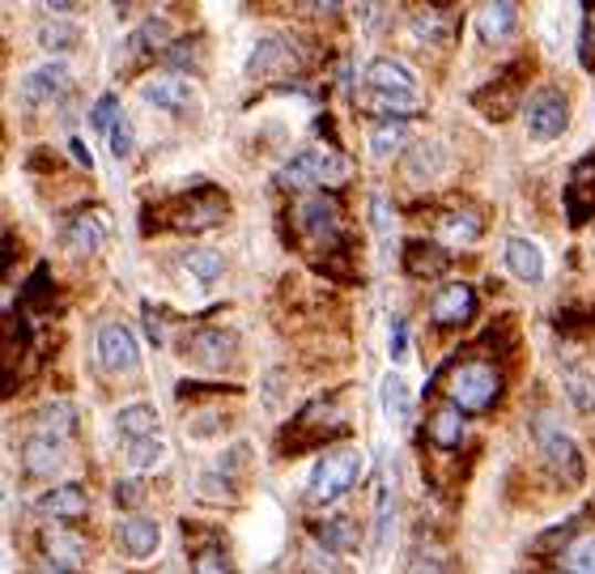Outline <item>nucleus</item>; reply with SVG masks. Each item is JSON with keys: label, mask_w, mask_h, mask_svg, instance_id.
Listing matches in <instances>:
<instances>
[{"label": "nucleus", "mask_w": 595, "mask_h": 574, "mask_svg": "<svg viewBox=\"0 0 595 574\" xmlns=\"http://www.w3.org/2000/svg\"><path fill=\"white\" fill-rule=\"evenodd\" d=\"M281 188H332V184H345L349 179V158L341 149H327V145H311L294 154L290 163L281 166Z\"/></svg>", "instance_id": "3"}, {"label": "nucleus", "mask_w": 595, "mask_h": 574, "mask_svg": "<svg viewBox=\"0 0 595 574\" xmlns=\"http://www.w3.org/2000/svg\"><path fill=\"white\" fill-rule=\"evenodd\" d=\"M566 396L578 413H595V375L587 366H566Z\"/></svg>", "instance_id": "32"}, {"label": "nucleus", "mask_w": 595, "mask_h": 574, "mask_svg": "<svg viewBox=\"0 0 595 574\" xmlns=\"http://www.w3.org/2000/svg\"><path fill=\"white\" fill-rule=\"evenodd\" d=\"M179 269H184V273H188L196 285H213L217 276L226 273V260L217 255L213 247H191V251H184Z\"/></svg>", "instance_id": "27"}, {"label": "nucleus", "mask_w": 595, "mask_h": 574, "mask_svg": "<svg viewBox=\"0 0 595 574\" xmlns=\"http://www.w3.org/2000/svg\"><path fill=\"white\" fill-rule=\"evenodd\" d=\"M486 234V213L477 205H456L438 218V239L442 243H477Z\"/></svg>", "instance_id": "20"}, {"label": "nucleus", "mask_w": 595, "mask_h": 574, "mask_svg": "<svg viewBox=\"0 0 595 574\" xmlns=\"http://www.w3.org/2000/svg\"><path fill=\"white\" fill-rule=\"evenodd\" d=\"M405 336H408V328H405V320H396V324H392V357H396V362H400V357H405Z\"/></svg>", "instance_id": "45"}, {"label": "nucleus", "mask_w": 595, "mask_h": 574, "mask_svg": "<svg viewBox=\"0 0 595 574\" xmlns=\"http://www.w3.org/2000/svg\"><path fill=\"white\" fill-rule=\"evenodd\" d=\"M166 460V438L163 435H149V438H136L128 442V465L133 468H154Z\"/></svg>", "instance_id": "37"}, {"label": "nucleus", "mask_w": 595, "mask_h": 574, "mask_svg": "<svg viewBox=\"0 0 595 574\" xmlns=\"http://www.w3.org/2000/svg\"><path fill=\"white\" fill-rule=\"evenodd\" d=\"M115 430L128 438V442L158 435V413L149 409V405H124V409L115 413Z\"/></svg>", "instance_id": "28"}, {"label": "nucleus", "mask_w": 595, "mask_h": 574, "mask_svg": "<svg viewBox=\"0 0 595 574\" xmlns=\"http://www.w3.org/2000/svg\"><path fill=\"white\" fill-rule=\"evenodd\" d=\"M502 396V371L486 357H468L447 375V400L460 413H486Z\"/></svg>", "instance_id": "1"}, {"label": "nucleus", "mask_w": 595, "mask_h": 574, "mask_svg": "<svg viewBox=\"0 0 595 574\" xmlns=\"http://www.w3.org/2000/svg\"><path fill=\"white\" fill-rule=\"evenodd\" d=\"M523 115H528V133H532V137L553 140V137H562V133H566L570 103H566V94H562L557 85H541V90L528 98Z\"/></svg>", "instance_id": "8"}, {"label": "nucleus", "mask_w": 595, "mask_h": 574, "mask_svg": "<svg viewBox=\"0 0 595 574\" xmlns=\"http://www.w3.org/2000/svg\"><path fill=\"white\" fill-rule=\"evenodd\" d=\"M133 124H128V115H119L115 119V128H111V154L124 163V158H133Z\"/></svg>", "instance_id": "42"}, {"label": "nucleus", "mask_w": 595, "mask_h": 574, "mask_svg": "<svg viewBox=\"0 0 595 574\" xmlns=\"http://www.w3.org/2000/svg\"><path fill=\"white\" fill-rule=\"evenodd\" d=\"M140 98H145V107L179 115V111H188L196 103V85L188 77H179V73H154V77L140 82Z\"/></svg>", "instance_id": "10"}, {"label": "nucleus", "mask_w": 595, "mask_h": 574, "mask_svg": "<svg viewBox=\"0 0 595 574\" xmlns=\"http://www.w3.org/2000/svg\"><path fill=\"white\" fill-rule=\"evenodd\" d=\"M383 413H387V421H396V426H408L413 421V392H408V383L400 375H387L383 379Z\"/></svg>", "instance_id": "30"}, {"label": "nucleus", "mask_w": 595, "mask_h": 574, "mask_svg": "<svg viewBox=\"0 0 595 574\" xmlns=\"http://www.w3.org/2000/svg\"><path fill=\"white\" fill-rule=\"evenodd\" d=\"M136 498H140V490H136L133 481H128V486H124V481L115 486V502H136Z\"/></svg>", "instance_id": "46"}, {"label": "nucleus", "mask_w": 595, "mask_h": 574, "mask_svg": "<svg viewBox=\"0 0 595 574\" xmlns=\"http://www.w3.org/2000/svg\"><path fill=\"white\" fill-rule=\"evenodd\" d=\"M362 481V456L353 451V447H336V451H327L320 456V465L311 472V502H336V498H345Z\"/></svg>", "instance_id": "6"}, {"label": "nucleus", "mask_w": 595, "mask_h": 574, "mask_svg": "<svg viewBox=\"0 0 595 574\" xmlns=\"http://www.w3.org/2000/svg\"><path fill=\"white\" fill-rule=\"evenodd\" d=\"M566 571L574 574H595V536H578L574 545L566 549Z\"/></svg>", "instance_id": "38"}, {"label": "nucleus", "mask_w": 595, "mask_h": 574, "mask_svg": "<svg viewBox=\"0 0 595 574\" xmlns=\"http://www.w3.org/2000/svg\"><path fill=\"white\" fill-rule=\"evenodd\" d=\"M349 430V421L341 417V413L332 409V405H311V409L298 413V421L290 426V435H294V451L302 447H311V442H327V438H341Z\"/></svg>", "instance_id": "11"}, {"label": "nucleus", "mask_w": 595, "mask_h": 574, "mask_svg": "<svg viewBox=\"0 0 595 574\" xmlns=\"http://www.w3.org/2000/svg\"><path fill=\"white\" fill-rule=\"evenodd\" d=\"M408 574H456V566H451V557L442 549L417 545L413 557H408Z\"/></svg>", "instance_id": "36"}, {"label": "nucleus", "mask_w": 595, "mask_h": 574, "mask_svg": "<svg viewBox=\"0 0 595 574\" xmlns=\"http://www.w3.org/2000/svg\"><path fill=\"white\" fill-rule=\"evenodd\" d=\"M392 541V477H383V493H379V549H387Z\"/></svg>", "instance_id": "43"}, {"label": "nucleus", "mask_w": 595, "mask_h": 574, "mask_svg": "<svg viewBox=\"0 0 595 574\" xmlns=\"http://www.w3.org/2000/svg\"><path fill=\"white\" fill-rule=\"evenodd\" d=\"M69 90H73V73H69V64H60V60L39 64V69H30L27 77H22V98H27V103H39V107L60 103Z\"/></svg>", "instance_id": "12"}, {"label": "nucleus", "mask_w": 595, "mask_h": 574, "mask_svg": "<svg viewBox=\"0 0 595 574\" xmlns=\"http://www.w3.org/2000/svg\"><path fill=\"white\" fill-rule=\"evenodd\" d=\"M566 209H570V221H574V226H583V221L595 213V154H587L583 163H574V170H570Z\"/></svg>", "instance_id": "16"}, {"label": "nucleus", "mask_w": 595, "mask_h": 574, "mask_svg": "<svg viewBox=\"0 0 595 574\" xmlns=\"http://www.w3.org/2000/svg\"><path fill=\"white\" fill-rule=\"evenodd\" d=\"M430 438H434V447H447V451L463 442V413L456 409L451 400L430 417Z\"/></svg>", "instance_id": "31"}, {"label": "nucleus", "mask_w": 595, "mask_h": 574, "mask_svg": "<svg viewBox=\"0 0 595 574\" xmlns=\"http://www.w3.org/2000/svg\"><path fill=\"white\" fill-rule=\"evenodd\" d=\"M166 43H170V27L163 18H145L128 39V60H149V55L163 52Z\"/></svg>", "instance_id": "26"}, {"label": "nucleus", "mask_w": 595, "mask_h": 574, "mask_svg": "<svg viewBox=\"0 0 595 574\" xmlns=\"http://www.w3.org/2000/svg\"><path fill=\"white\" fill-rule=\"evenodd\" d=\"M315 536H320V545L324 549H336V553H353L357 549V520L345 515V511H336V515H327V520L315 523Z\"/></svg>", "instance_id": "24"}, {"label": "nucleus", "mask_w": 595, "mask_h": 574, "mask_svg": "<svg viewBox=\"0 0 595 574\" xmlns=\"http://www.w3.org/2000/svg\"><path fill=\"white\" fill-rule=\"evenodd\" d=\"M451 269V251L430 239H408L405 243V273L426 281V276H442Z\"/></svg>", "instance_id": "19"}, {"label": "nucleus", "mask_w": 595, "mask_h": 574, "mask_svg": "<svg viewBox=\"0 0 595 574\" xmlns=\"http://www.w3.org/2000/svg\"><path fill=\"white\" fill-rule=\"evenodd\" d=\"M39 43H43L48 52H69V48L77 43V27H73V22H48V27L39 30Z\"/></svg>", "instance_id": "40"}, {"label": "nucleus", "mask_w": 595, "mask_h": 574, "mask_svg": "<svg viewBox=\"0 0 595 574\" xmlns=\"http://www.w3.org/2000/svg\"><path fill=\"white\" fill-rule=\"evenodd\" d=\"M302 64V52H298L294 39H285V34H264L260 43H255V52L247 60V73H290Z\"/></svg>", "instance_id": "15"}, {"label": "nucleus", "mask_w": 595, "mask_h": 574, "mask_svg": "<svg viewBox=\"0 0 595 574\" xmlns=\"http://www.w3.org/2000/svg\"><path fill=\"white\" fill-rule=\"evenodd\" d=\"M366 85L375 94V107L387 111V115H417V107H421L417 77L408 73L396 55H375L370 73H366Z\"/></svg>", "instance_id": "2"}, {"label": "nucleus", "mask_w": 595, "mask_h": 574, "mask_svg": "<svg viewBox=\"0 0 595 574\" xmlns=\"http://www.w3.org/2000/svg\"><path fill=\"white\" fill-rule=\"evenodd\" d=\"M191 574H230V562H226V553L217 541L196 549V557H191Z\"/></svg>", "instance_id": "39"}, {"label": "nucleus", "mask_w": 595, "mask_h": 574, "mask_svg": "<svg viewBox=\"0 0 595 574\" xmlns=\"http://www.w3.org/2000/svg\"><path fill=\"white\" fill-rule=\"evenodd\" d=\"M188 357L200 366H213L221 371L230 357H234V332L226 328H196L188 336Z\"/></svg>", "instance_id": "17"}, {"label": "nucleus", "mask_w": 595, "mask_h": 574, "mask_svg": "<svg viewBox=\"0 0 595 574\" xmlns=\"http://www.w3.org/2000/svg\"><path fill=\"white\" fill-rule=\"evenodd\" d=\"M583 60L595 69V4H587V18H583Z\"/></svg>", "instance_id": "44"}, {"label": "nucleus", "mask_w": 595, "mask_h": 574, "mask_svg": "<svg viewBox=\"0 0 595 574\" xmlns=\"http://www.w3.org/2000/svg\"><path fill=\"white\" fill-rule=\"evenodd\" d=\"M532 438H536V447H541L544 465L553 468L566 486H583V477H587L583 451L574 447V438H570L549 413H536V417H532Z\"/></svg>", "instance_id": "5"}, {"label": "nucleus", "mask_w": 595, "mask_h": 574, "mask_svg": "<svg viewBox=\"0 0 595 574\" xmlns=\"http://www.w3.org/2000/svg\"><path fill=\"white\" fill-rule=\"evenodd\" d=\"M472 315H477V290L463 285V281L442 285L430 302V320L438 324V328H463Z\"/></svg>", "instance_id": "13"}, {"label": "nucleus", "mask_w": 595, "mask_h": 574, "mask_svg": "<svg viewBox=\"0 0 595 574\" xmlns=\"http://www.w3.org/2000/svg\"><path fill=\"white\" fill-rule=\"evenodd\" d=\"M73 426H77V417H73L69 405H48V409L34 417V435L60 438V442L73 435Z\"/></svg>", "instance_id": "33"}, {"label": "nucleus", "mask_w": 595, "mask_h": 574, "mask_svg": "<svg viewBox=\"0 0 595 574\" xmlns=\"http://www.w3.org/2000/svg\"><path fill=\"white\" fill-rule=\"evenodd\" d=\"M298 226H302V234L315 247H327V251L345 247L341 205H336V196H327V191H311V196L298 205Z\"/></svg>", "instance_id": "7"}, {"label": "nucleus", "mask_w": 595, "mask_h": 574, "mask_svg": "<svg viewBox=\"0 0 595 574\" xmlns=\"http://www.w3.org/2000/svg\"><path fill=\"white\" fill-rule=\"evenodd\" d=\"M519 27V9L507 4V0H498V4H481V13H477V34L486 39V43H507Z\"/></svg>", "instance_id": "23"}, {"label": "nucleus", "mask_w": 595, "mask_h": 574, "mask_svg": "<svg viewBox=\"0 0 595 574\" xmlns=\"http://www.w3.org/2000/svg\"><path fill=\"white\" fill-rule=\"evenodd\" d=\"M119 115H124L119 98H115V94H103V98H98V107L90 111V124H94L98 133H107V137H111V128H115V119H119Z\"/></svg>", "instance_id": "41"}, {"label": "nucleus", "mask_w": 595, "mask_h": 574, "mask_svg": "<svg viewBox=\"0 0 595 574\" xmlns=\"http://www.w3.org/2000/svg\"><path fill=\"white\" fill-rule=\"evenodd\" d=\"M43 553L52 557L60 571H73V566L82 562L85 541L77 536V532H64V528H48V532H43Z\"/></svg>", "instance_id": "25"}, {"label": "nucleus", "mask_w": 595, "mask_h": 574, "mask_svg": "<svg viewBox=\"0 0 595 574\" xmlns=\"http://www.w3.org/2000/svg\"><path fill=\"white\" fill-rule=\"evenodd\" d=\"M507 269H511L519 281H528V285L544 281V251H541V243H536V239H523V234L507 239Z\"/></svg>", "instance_id": "21"}, {"label": "nucleus", "mask_w": 595, "mask_h": 574, "mask_svg": "<svg viewBox=\"0 0 595 574\" xmlns=\"http://www.w3.org/2000/svg\"><path fill=\"white\" fill-rule=\"evenodd\" d=\"M230 213V196L213 184H200L196 191H184L179 200H170L166 209V226L179 230V234H200V230H213Z\"/></svg>", "instance_id": "4"}, {"label": "nucleus", "mask_w": 595, "mask_h": 574, "mask_svg": "<svg viewBox=\"0 0 595 574\" xmlns=\"http://www.w3.org/2000/svg\"><path fill=\"white\" fill-rule=\"evenodd\" d=\"M85 507H90V493H85V486H77V481L52 486V490H43L34 498V511H39L43 520H55V523L82 520Z\"/></svg>", "instance_id": "14"}, {"label": "nucleus", "mask_w": 595, "mask_h": 574, "mask_svg": "<svg viewBox=\"0 0 595 574\" xmlns=\"http://www.w3.org/2000/svg\"><path fill=\"white\" fill-rule=\"evenodd\" d=\"M438 166H442V145H438V140H417L405 154V170L413 179H426Z\"/></svg>", "instance_id": "34"}, {"label": "nucleus", "mask_w": 595, "mask_h": 574, "mask_svg": "<svg viewBox=\"0 0 595 574\" xmlns=\"http://www.w3.org/2000/svg\"><path fill=\"white\" fill-rule=\"evenodd\" d=\"M115 541H119V549H124L128 557L145 562L149 553H158L163 532H158V523L145 520V515H128V520H119V528H115Z\"/></svg>", "instance_id": "18"}, {"label": "nucleus", "mask_w": 595, "mask_h": 574, "mask_svg": "<svg viewBox=\"0 0 595 574\" xmlns=\"http://www.w3.org/2000/svg\"><path fill=\"white\" fill-rule=\"evenodd\" d=\"M64 239H69V247H73V251H82V255H94V251L103 247V239H107V226H103V218H90V213H82V218L69 221Z\"/></svg>", "instance_id": "29"}, {"label": "nucleus", "mask_w": 595, "mask_h": 574, "mask_svg": "<svg viewBox=\"0 0 595 574\" xmlns=\"http://www.w3.org/2000/svg\"><path fill=\"white\" fill-rule=\"evenodd\" d=\"M60 447H64L60 438L30 435L27 447H22V472H30V477H52L55 468H60V460H64Z\"/></svg>", "instance_id": "22"}, {"label": "nucleus", "mask_w": 595, "mask_h": 574, "mask_svg": "<svg viewBox=\"0 0 595 574\" xmlns=\"http://www.w3.org/2000/svg\"><path fill=\"white\" fill-rule=\"evenodd\" d=\"M408 140V128L400 124V119H387V124H379L375 128V137H370V154L375 158H392V154H400Z\"/></svg>", "instance_id": "35"}, {"label": "nucleus", "mask_w": 595, "mask_h": 574, "mask_svg": "<svg viewBox=\"0 0 595 574\" xmlns=\"http://www.w3.org/2000/svg\"><path fill=\"white\" fill-rule=\"evenodd\" d=\"M94 354H98V366L111 375H133L140 366V345H136L133 328H124V324H103L94 336Z\"/></svg>", "instance_id": "9"}]
</instances>
